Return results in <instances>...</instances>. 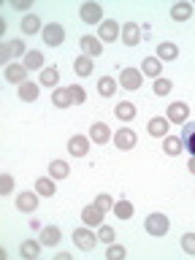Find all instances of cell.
<instances>
[{
    "label": "cell",
    "instance_id": "1",
    "mask_svg": "<svg viewBox=\"0 0 195 260\" xmlns=\"http://www.w3.org/2000/svg\"><path fill=\"white\" fill-rule=\"evenodd\" d=\"M98 241H101V239H98V236H95L92 231H89V225L76 228V231H73V244H76V247H79L81 252H92Z\"/></svg>",
    "mask_w": 195,
    "mask_h": 260
},
{
    "label": "cell",
    "instance_id": "2",
    "mask_svg": "<svg viewBox=\"0 0 195 260\" xmlns=\"http://www.w3.org/2000/svg\"><path fill=\"white\" fill-rule=\"evenodd\" d=\"M144 228H146V233H149V236H166V233H168V228H171V222H168V217H166V214L154 211V214L146 217Z\"/></svg>",
    "mask_w": 195,
    "mask_h": 260
},
{
    "label": "cell",
    "instance_id": "3",
    "mask_svg": "<svg viewBox=\"0 0 195 260\" xmlns=\"http://www.w3.org/2000/svg\"><path fill=\"white\" fill-rule=\"evenodd\" d=\"M44 44H49V46H60V44H65V27L60 22H49V24H44Z\"/></svg>",
    "mask_w": 195,
    "mask_h": 260
},
{
    "label": "cell",
    "instance_id": "4",
    "mask_svg": "<svg viewBox=\"0 0 195 260\" xmlns=\"http://www.w3.org/2000/svg\"><path fill=\"white\" fill-rule=\"evenodd\" d=\"M79 16L87 24H101L103 22V8L98 6V3H84V6L79 8Z\"/></svg>",
    "mask_w": 195,
    "mask_h": 260
},
{
    "label": "cell",
    "instance_id": "5",
    "mask_svg": "<svg viewBox=\"0 0 195 260\" xmlns=\"http://www.w3.org/2000/svg\"><path fill=\"white\" fill-rule=\"evenodd\" d=\"M187 117H190V109H187V103L176 101V103L168 106V114H166L168 122H174V125H182V122H187Z\"/></svg>",
    "mask_w": 195,
    "mask_h": 260
},
{
    "label": "cell",
    "instance_id": "6",
    "mask_svg": "<svg viewBox=\"0 0 195 260\" xmlns=\"http://www.w3.org/2000/svg\"><path fill=\"white\" fill-rule=\"evenodd\" d=\"M141 76H144V73L136 71V68H122L119 84L125 87V89H138V87H141Z\"/></svg>",
    "mask_w": 195,
    "mask_h": 260
},
{
    "label": "cell",
    "instance_id": "7",
    "mask_svg": "<svg viewBox=\"0 0 195 260\" xmlns=\"http://www.w3.org/2000/svg\"><path fill=\"white\" fill-rule=\"evenodd\" d=\"M6 81H11V84H24V81H27V68H24V65H16V62H8L6 65Z\"/></svg>",
    "mask_w": 195,
    "mask_h": 260
},
{
    "label": "cell",
    "instance_id": "8",
    "mask_svg": "<svg viewBox=\"0 0 195 260\" xmlns=\"http://www.w3.org/2000/svg\"><path fill=\"white\" fill-rule=\"evenodd\" d=\"M136 141H138V138H136V133H133L130 127H122V130H117V133H114V144H117L119 149H133Z\"/></svg>",
    "mask_w": 195,
    "mask_h": 260
},
{
    "label": "cell",
    "instance_id": "9",
    "mask_svg": "<svg viewBox=\"0 0 195 260\" xmlns=\"http://www.w3.org/2000/svg\"><path fill=\"white\" fill-rule=\"evenodd\" d=\"M109 138H111V127H109V125L95 122V125L89 127V141H95V144H109Z\"/></svg>",
    "mask_w": 195,
    "mask_h": 260
},
{
    "label": "cell",
    "instance_id": "10",
    "mask_svg": "<svg viewBox=\"0 0 195 260\" xmlns=\"http://www.w3.org/2000/svg\"><path fill=\"white\" fill-rule=\"evenodd\" d=\"M122 41H125L127 46H138V41H141V27H138L136 22H125V27H122Z\"/></svg>",
    "mask_w": 195,
    "mask_h": 260
},
{
    "label": "cell",
    "instance_id": "11",
    "mask_svg": "<svg viewBox=\"0 0 195 260\" xmlns=\"http://www.w3.org/2000/svg\"><path fill=\"white\" fill-rule=\"evenodd\" d=\"M68 152L73 154V157H84V154L89 152V141L87 136H73L68 141Z\"/></svg>",
    "mask_w": 195,
    "mask_h": 260
},
{
    "label": "cell",
    "instance_id": "12",
    "mask_svg": "<svg viewBox=\"0 0 195 260\" xmlns=\"http://www.w3.org/2000/svg\"><path fill=\"white\" fill-rule=\"evenodd\" d=\"M81 219H84V225H89V228H92V225L101 228V225H103V209H98L95 203H92V206H84V211H81Z\"/></svg>",
    "mask_w": 195,
    "mask_h": 260
},
{
    "label": "cell",
    "instance_id": "13",
    "mask_svg": "<svg viewBox=\"0 0 195 260\" xmlns=\"http://www.w3.org/2000/svg\"><path fill=\"white\" fill-rule=\"evenodd\" d=\"M81 44V52H84L87 57H95V54H101L103 52V44H101V38H95V36H84L79 41Z\"/></svg>",
    "mask_w": 195,
    "mask_h": 260
},
{
    "label": "cell",
    "instance_id": "14",
    "mask_svg": "<svg viewBox=\"0 0 195 260\" xmlns=\"http://www.w3.org/2000/svg\"><path fill=\"white\" fill-rule=\"evenodd\" d=\"M16 209H19V211H36L38 209V192H22V195H16Z\"/></svg>",
    "mask_w": 195,
    "mask_h": 260
},
{
    "label": "cell",
    "instance_id": "15",
    "mask_svg": "<svg viewBox=\"0 0 195 260\" xmlns=\"http://www.w3.org/2000/svg\"><path fill=\"white\" fill-rule=\"evenodd\" d=\"M160 71H162V65H160L157 57H144V62H141V73H144V76L160 79Z\"/></svg>",
    "mask_w": 195,
    "mask_h": 260
},
{
    "label": "cell",
    "instance_id": "16",
    "mask_svg": "<svg viewBox=\"0 0 195 260\" xmlns=\"http://www.w3.org/2000/svg\"><path fill=\"white\" fill-rule=\"evenodd\" d=\"M117 36H122V30H119L117 22H114V19L101 22V36H98V38H101V41H109V44H111V41L117 38Z\"/></svg>",
    "mask_w": 195,
    "mask_h": 260
},
{
    "label": "cell",
    "instance_id": "17",
    "mask_svg": "<svg viewBox=\"0 0 195 260\" xmlns=\"http://www.w3.org/2000/svg\"><path fill=\"white\" fill-rule=\"evenodd\" d=\"M146 130H149V136L166 138V130H168V119H166V117H152V119H149V125H146Z\"/></svg>",
    "mask_w": 195,
    "mask_h": 260
},
{
    "label": "cell",
    "instance_id": "18",
    "mask_svg": "<svg viewBox=\"0 0 195 260\" xmlns=\"http://www.w3.org/2000/svg\"><path fill=\"white\" fill-rule=\"evenodd\" d=\"M19 255L22 257H27V260H36L41 255V241L36 239H27V241H22V247H19Z\"/></svg>",
    "mask_w": 195,
    "mask_h": 260
},
{
    "label": "cell",
    "instance_id": "19",
    "mask_svg": "<svg viewBox=\"0 0 195 260\" xmlns=\"http://www.w3.org/2000/svg\"><path fill=\"white\" fill-rule=\"evenodd\" d=\"M68 174H71V166L65 160H52L49 162V176L52 179H68Z\"/></svg>",
    "mask_w": 195,
    "mask_h": 260
},
{
    "label": "cell",
    "instance_id": "20",
    "mask_svg": "<svg viewBox=\"0 0 195 260\" xmlns=\"http://www.w3.org/2000/svg\"><path fill=\"white\" fill-rule=\"evenodd\" d=\"M192 16V3H176L171 8V19L174 22H187Z\"/></svg>",
    "mask_w": 195,
    "mask_h": 260
},
{
    "label": "cell",
    "instance_id": "21",
    "mask_svg": "<svg viewBox=\"0 0 195 260\" xmlns=\"http://www.w3.org/2000/svg\"><path fill=\"white\" fill-rule=\"evenodd\" d=\"M52 103L57 106V109H68V106L73 103V101H71L68 87H54V92H52Z\"/></svg>",
    "mask_w": 195,
    "mask_h": 260
},
{
    "label": "cell",
    "instance_id": "22",
    "mask_svg": "<svg viewBox=\"0 0 195 260\" xmlns=\"http://www.w3.org/2000/svg\"><path fill=\"white\" fill-rule=\"evenodd\" d=\"M22 65H24V68H27V71H44V54H41V52H27V54H24V60H22Z\"/></svg>",
    "mask_w": 195,
    "mask_h": 260
},
{
    "label": "cell",
    "instance_id": "23",
    "mask_svg": "<svg viewBox=\"0 0 195 260\" xmlns=\"http://www.w3.org/2000/svg\"><path fill=\"white\" fill-rule=\"evenodd\" d=\"M22 32L24 36H36V32H41V19L36 14H27L22 19Z\"/></svg>",
    "mask_w": 195,
    "mask_h": 260
},
{
    "label": "cell",
    "instance_id": "24",
    "mask_svg": "<svg viewBox=\"0 0 195 260\" xmlns=\"http://www.w3.org/2000/svg\"><path fill=\"white\" fill-rule=\"evenodd\" d=\"M57 241H60V228L46 225L44 231H41V244H46V247H54Z\"/></svg>",
    "mask_w": 195,
    "mask_h": 260
},
{
    "label": "cell",
    "instance_id": "25",
    "mask_svg": "<svg viewBox=\"0 0 195 260\" xmlns=\"http://www.w3.org/2000/svg\"><path fill=\"white\" fill-rule=\"evenodd\" d=\"M57 81H60L57 68H54V65H46V68L41 71V84H44V87H57Z\"/></svg>",
    "mask_w": 195,
    "mask_h": 260
},
{
    "label": "cell",
    "instance_id": "26",
    "mask_svg": "<svg viewBox=\"0 0 195 260\" xmlns=\"http://www.w3.org/2000/svg\"><path fill=\"white\" fill-rule=\"evenodd\" d=\"M179 57V46L176 44H157V60H176Z\"/></svg>",
    "mask_w": 195,
    "mask_h": 260
},
{
    "label": "cell",
    "instance_id": "27",
    "mask_svg": "<svg viewBox=\"0 0 195 260\" xmlns=\"http://www.w3.org/2000/svg\"><path fill=\"white\" fill-rule=\"evenodd\" d=\"M182 146H184V141L176 136H166V141H162V149H166V154H171V157H176V154L182 152Z\"/></svg>",
    "mask_w": 195,
    "mask_h": 260
},
{
    "label": "cell",
    "instance_id": "28",
    "mask_svg": "<svg viewBox=\"0 0 195 260\" xmlns=\"http://www.w3.org/2000/svg\"><path fill=\"white\" fill-rule=\"evenodd\" d=\"M92 60H89L87 54H81V57H76V62H73V71L79 73V76H89V73H92Z\"/></svg>",
    "mask_w": 195,
    "mask_h": 260
},
{
    "label": "cell",
    "instance_id": "29",
    "mask_svg": "<svg viewBox=\"0 0 195 260\" xmlns=\"http://www.w3.org/2000/svg\"><path fill=\"white\" fill-rule=\"evenodd\" d=\"M98 92H101L103 98H111L114 92H117V81H114L111 76H103V79H98Z\"/></svg>",
    "mask_w": 195,
    "mask_h": 260
},
{
    "label": "cell",
    "instance_id": "30",
    "mask_svg": "<svg viewBox=\"0 0 195 260\" xmlns=\"http://www.w3.org/2000/svg\"><path fill=\"white\" fill-rule=\"evenodd\" d=\"M114 214H117L119 219H130V217H133V203H130L127 198L117 201V203H114Z\"/></svg>",
    "mask_w": 195,
    "mask_h": 260
},
{
    "label": "cell",
    "instance_id": "31",
    "mask_svg": "<svg viewBox=\"0 0 195 260\" xmlns=\"http://www.w3.org/2000/svg\"><path fill=\"white\" fill-rule=\"evenodd\" d=\"M19 98H22V101H27V103H32L38 98V84H32V81L19 84Z\"/></svg>",
    "mask_w": 195,
    "mask_h": 260
},
{
    "label": "cell",
    "instance_id": "32",
    "mask_svg": "<svg viewBox=\"0 0 195 260\" xmlns=\"http://www.w3.org/2000/svg\"><path fill=\"white\" fill-rule=\"evenodd\" d=\"M114 114H117L122 122H130V119H136V106L133 103H119L117 109H114Z\"/></svg>",
    "mask_w": 195,
    "mask_h": 260
},
{
    "label": "cell",
    "instance_id": "33",
    "mask_svg": "<svg viewBox=\"0 0 195 260\" xmlns=\"http://www.w3.org/2000/svg\"><path fill=\"white\" fill-rule=\"evenodd\" d=\"M36 192H38V195H44V198H49V195H54V179L41 176L38 182H36Z\"/></svg>",
    "mask_w": 195,
    "mask_h": 260
},
{
    "label": "cell",
    "instance_id": "34",
    "mask_svg": "<svg viewBox=\"0 0 195 260\" xmlns=\"http://www.w3.org/2000/svg\"><path fill=\"white\" fill-rule=\"evenodd\" d=\"M122 257H125V247H119V244L106 247V260H122Z\"/></svg>",
    "mask_w": 195,
    "mask_h": 260
},
{
    "label": "cell",
    "instance_id": "35",
    "mask_svg": "<svg viewBox=\"0 0 195 260\" xmlns=\"http://www.w3.org/2000/svg\"><path fill=\"white\" fill-rule=\"evenodd\" d=\"M182 141L187 144V149H190V154L195 157V125H187V130H184V138Z\"/></svg>",
    "mask_w": 195,
    "mask_h": 260
},
{
    "label": "cell",
    "instance_id": "36",
    "mask_svg": "<svg viewBox=\"0 0 195 260\" xmlns=\"http://www.w3.org/2000/svg\"><path fill=\"white\" fill-rule=\"evenodd\" d=\"M68 92H71V101H73V103H84V101H87L84 87H79V84H71V87H68Z\"/></svg>",
    "mask_w": 195,
    "mask_h": 260
},
{
    "label": "cell",
    "instance_id": "37",
    "mask_svg": "<svg viewBox=\"0 0 195 260\" xmlns=\"http://www.w3.org/2000/svg\"><path fill=\"white\" fill-rule=\"evenodd\" d=\"M98 239H101L106 247L109 244H114V228H109V225H101V231H98Z\"/></svg>",
    "mask_w": 195,
    "mask_h": 260
},
{
    "label": "cell",
    "instance_id": "38",
    "mask_svg": "<svg viewBox=\"0 0 195 260\" xmlns=\"http://www.w3.org/2000/svg\"><path fill=\"white\" fill-rule=\"evenodd\" d=\"M182 249L187 255H195V233H184L182 236Z\"/></svg>",
    "mask_w": 195,
    "mask_h": 260
},
{
    "label": "cell",
    "instance_id": "39",
    "mask_svg": "<svg viewBox=\"0 0 195 260\" xmlns=\"http://www.w3.org/2000/svg\"><path fill=\"white\" fill-rule=\"evenodd\" d=\"M14 190V179H11V174H3L0 176V195H8Z\"/></svg>",
    "mask_w": 195,
    "mask_h": 260
},
{
    "label": "cell",
    "instance_id": "40",
    "mask_svg": "<svg viewBox=\"0 0 195 260\" xmlns=\"http://www.w3.org/2000/svg\"><path fill=\"white\" fill-rule=\"evenodd\" d=\"M95 206L98 209H103V211H109V209H114V201H111V195H98V198H95Z\"/></svg>",
    "mask_w": 195,
    "mask_h": 260
},
{
    "label": "cell",
    "instance_id": "41",
    "mask_svg": "<svg viewBox=\"0 0 195 260\" xmlns=\"http://www.w3.org/2000/svg\"><path fill=\"white\" fill-rule=\"evenodd\" d=\"M154 92H157V95H168L171 92V81L168 79H154Z\"/></svg>",
    "mask_w": 195,
    "mask_h": 260
},
{
    "label": "cell",
    "instance_id": "42",
    "mask_svg": "<svg viewBox=\"0 0 195 260\" xmlns=\"http://www.w3.org/2000/svg\"><path fill=\"white\" fill-rule=\"evenodd\" d=\"M11 6L16 8V11H27V8H30V0H14Z\"/></svg>",
    "mask_w": 195,
    "mask_h": 260
},
{
    "label": "cell",
    "instance_id": "43",
    "mask_svg": "<svg viewBox=\"0 0 195 260\" xmlns=\"http://www.w3.org/2000/svg\"><path fill=\"white\" fill-rule=\"evenodd\" d=\"M187 168H190V174H195V157H190V162H187Z\"/></svg>",
    "mask_w": 195,
    "mask_h": 260
}]
</instances>
